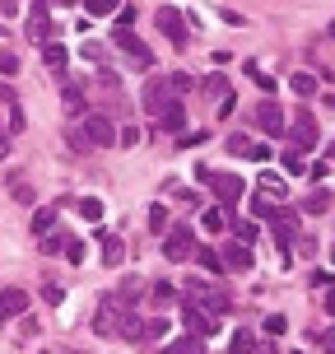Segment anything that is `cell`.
<instances>
[{
  "mask_svg": "<svg viewBox=\"0 0 335 354\" xmlns=\"http://www.w3.org/2000/svg\"><path fill=\"white\" fill-rule=\"evenodd\" d=\"M195 173H200V182L214 192V201H219V205H238V201H242V177H238V173H210L205 163H200Z\"/></svg>",
  "mask_w": 335,
  "mask_h": 354,
  "instance_id": "cell-1",
  "label": "cell"
},
{
  "mask_svg": "<svg viewBox=\"0 0 335 354\" xmlns=\"http://www.w3.org/2000/svg\"><path fill=\"white\" fill-rule=\"evenodd\" d=\"M112 47H122V56L135 66V71H149V66H154V52H149L131 28H117V33H112Z\"/></svg>",
  "mask_w": 335,
  "mask_h": 354,
  "instance_id": "cell-2",
  "label": "cell"
},
{
  "mask_svg": "<svg viewBox=\"0 0 335 354\" xmlns=\"http://www.w3.org/2000/svg\"><path fill=\"white\" fill-rule=\"evenodd\" d=\"M79 126L88 131L93 149H112V145H117V126H112V117H107V112H93V107H88L84 117H79Z\"/></svg>",
  "mask_w": 335,
  "mask_h": 354,
  "instance_id": "cell-3",
  "label": "cell"
},
{
  "mask_svg": "<svg viewBox=\"0 0 335 354\" xmlns=\"http://www.w3.org/2000/svg\"><path fill=\"white\" fill-rule=\"evenodd\" d=\"M159 33L168 37V47H186V37H191V28H186V15L177 10V5H163L159 15Z\"/></svg>",
  "mask_w": 335,
  "mask_h": 354,
  "instance_id": "cell-4",
  "label": "cell"
},
{
  "mask_svg": "<svg viewBox=\"0 0 335 354\" xmlns=\"http://www.w3.org/2000/svg\"><path fill=\"white\" fill-rule=\"evenodd\" d=\"M191 252H195V233L186 229V224H177V229L163 233V257H168V261H186Z\"/></svg>",
  "mask_w": 335,
  "mask_h": 354,
  "instance_id": "cell-5",
  "label": "cell"
},
{
  "mask_svg": "<svg viewBox=\"0 0 335 354\" xmlns=\"http://www.w3.org/2000/svg\"><path fill=\"white\" fill-rule=\"evenodd\" d=\"M284 136H289V145H294V149H312L321 131H317V122H312L307 112H298V117H289V126H284Z\"/></svg>",
  "mask_w": 335,
  "mask_h": 354,
  "instance_id": "cell-6",
  "label": "cell"
},
{
  "mask_svg": "<svg viewBox=\"0 0 335 354\" xmlns=\"http://www.w3.org/2000/svg\"><path fill=\"white\" fill-rule=\"evenodd\" d=\"M256 126H261L265 136H284L289 117H284V107L275 103V98H261V103H256Z\"/></svg>",
  "mask_w": 335,
  "mask_h": 354,
  "instance_id": "cell-7",
  "label": "cell"
},
{
  "mask_svg": "<svg viewBox=\"0 0 335 354\" xmlns=\"http://www.w3.org/2000/svg\"><path fill=\"white\" fill-rule=\"evenodd\" d=\"M270 233H275V243L294 248V243H298V214L284 210V205H275V214H270Z\"/></svg>",
  "mask_w": 335,
  "mask_h": 354,
  "instance_id": "cell-8",
  "label": "cell"
},
{
  "mask_svg": "<svg viewBox=\"0 0 335 354\" xmlns=\"http://www.w3.org/2000/svg\"><path fill=\"white\" fill-rule=\"evenodd\" d=\"M182 322H186V331H191V336H210L214 326H219V317H214V313H205V308H200V303H182Z\"/></svg>",
  "mask_w": 335,
  "mask_h": 354,
  "instance_id": "cell-9",
  "label": "cell"
},
{
  "mask_svg": "<svg viewBox=\"0 0 335 354\" xmlns=\"http://www.w3.org/2000/svg\"><path fill=\"white\" fill-rule=\"evenodd\" d=\"M219 257H224V270H251V266H256V257H251V248L242 243V238H233Z\"/></svg>",
  "mask_w": 335,
  "mask_h": 354,
  "instance_id": "cell-10",
  "label": "cell"
},
{
  "mask_svg": "<svg viewBox=\"0 0 335 354\" xmlns=\"http://www.w3.org/2000/svg\"><path fill=\"white\" fill-rule=\"evenodd\" d=\"M168 103H173V88H168V75H159V80H149V84H144V107H149V112L159 117V112H163Z\"/></svg>",
  "mask_w": 335,
  "mask_h": 354,
  "instance_id": "cell-11",
  "label": "cell"
},
{
  "mask_svg": "<svg viewBox=\"0 0 335 354\" xmlns=\"http://www.w3.org/2000/svg\"><path fill=\"white\" fill-rule=\"evenodd\" d=\"M140 331H144V322H140V313H135V303H122V308H117V336L140 340Z\"/></svg>",
  "mask_w": 335,
  "mask_h": 354,
  "instance_id": "cell-12",
  "label": "cell"
},
{
  "mask_svg": "<svg viewBox=\"0 0 335 354\" xmlns=\"http://www.w3.org/2000/svg\"><path fill=\"white\" fill-rule=\"evenodd\" d=\"M93 238L103 243V266H122V261H126V243H122V233H112V229H98Z\"/></svg>",
  "mask_w": 335,
  "mask_h": 354,
  "instance_id": "cell-13",
  "label": "cell"
},
{
  "mask_svg": "<svg viewBox=\"0 0 335 354\" xmlns=\"http://www.w3.org/2000/svg\"><path fill=\"white\" fill-rule=\"evenodd\" d=\"M23 33H28V42H52V15L33 5V15H28V24H23Z\"/></svg>",
  "mask_w": 335,
  "mask_h": 354,
  "instance_id": "cell-14",
  "label": "cell"
},
{
  "mask_svg": "<svg viewBox=\"0 0 335 354\" xmlns=\"http://www.w3.org/2000/svg\"><path fill=\"white\" fill-rule=\"evenodd\" d=\"M61 103H66L70 117H84L88 112V98H84V88L75 84V80H61Z\"/></svg>",
  "mask_w": 335,
  "mask_h": 354,
  "instance_id": "cell-15",
  "label": "cell"
},
{
  "mask_svg": "<svg viewBox=\"0 0 335 354\" xmlns=\"http://www.w3.org/2000/svg\"><path fill=\"white\" fill-rule=\"evenodd\" d=\"M159 126L168 131V136H182V131H186V112H182V98H173V103L159 112Z\"/></svg>",
  "mask_w": 335,
  "mask_h": 354,
  "instance_id": "cell-16",
  "label": "cell"
},
{
  "mask_svg": "<svg viewBox=\"0 0 335 354\" xmlns=\"http://www.w3.org/2000/svg\"><path fill=\"white\" fill-rule=\"evenodd\" d=\"M42 61H47V71L52 75H66V66H70V52H66V47H61V42H42Z\"/></svg>",
  "mask_w": 335,
  "mask_h": 354,
  "instance_id": "cell-17",
  "label": "cell"
},
{
  "mask_svg": "<svg viewBox=\"0 0 335 354\" xmlns=\"http://www.w3.org/2000/svg\"><path fill=\"white\" fill-rule=\"evenodd\" d=\"M0 313H5V317L28 313V294H23V289H15V284H10V289H0Z\"/></svg>",
  "mask_w": 335,
  "mask_h": 354,
  "instance_id": "cell-18",
  "label": "cell"
},
{
  "mask_svg": "<svg viewBox=\"0 0 335 354\" xmlns=\"http://www.w3.org/2000/svg\"><path fill=\"white\" fill-rule=\"evenodd\" d=\"M159 354H205V336H177L173 345H163Z\"/></svg>",
  "mask_w": 335,
  "mask_h": 354,
  "instance_id": "cell-19",
  "label": "cell"
},
{
  "mask_svg": "<svg viewBox=\"0 0 335 354\" xmlns=\"http://www.w3.org/2000/svg\"><path fill=\"white\" fill-rule=\"evenodd\" d=\"M191 257H195V266H200L205 275H224V257H219L214 248H195Z\"/></svg>",
  "mask_w": 335,
  "mask_h": 354,
  "instance_id": "cell-20",
  "label": "cell"
},
{
  "mask_svg": "<svg viewBox=\"0 0 335 354\" xmlns=\"http://www.w3.org/2000/svg\"><path fill=\"white\" fill-rule=\"evenodd\" d=\"M66 145H70V149H79V154H88V149H93L88 131L79 126V117H75V122H66Z\"/></svg>",
  "mask_w": 335,
  "mask_h": 354,
  "instance_id": "cell-21",
  "label": "cell"
},
{
  "mask_svg": "<svg viewBox=\"0 0 335 354\" xmlns=\"http://www.w3.org/2000/svg\"><path fill=\"white\" fill-rule=\"evenodd\" d=\"M303 210H307V214H326V210H331V192L312 182V196H303Z\"/></svg>",
  "mask_w": 335,
  "mask_h": 354,
  "instance_id": "cell-22",
  "label": "cell"
},
{
  "mask_svg": "<svg viewBox=\"0 0 335 354\" xmlns=\"http://www.w3.org/2000/svg\"><path fill=\"white\" fill-rule=\"evenodd\" d=\"M265 196H280V205H284V196H289V182L284 177H275V173H261V182H256Z\"/></svg>",
  "mask_w": 335,
  "mask_h": 354,
  "instance_id": "cell-23",
  "label": "cell"
},
{
  "mask_svg": "<svg viewBox=\"0 0 335 354\" xmlns=\"http://www.w3.org/2000/svg\"><path fill=\"white\" fill-rule=\"evenodd\" d=\"M98 88H103V93H112V98H117V93H122V75L112 71V66H98Z\"/></svg>",
  "mask_w": 335,
  "mask_h": 354,
  "instance_id": "cell-24",
  "label": "cell"
},
{
  "mask_svg": "<svg viewBox=\"0 0 335 354\" xmlns=\"http://www.w3.org/2000/svg\"><path fill=\"white\" fill-rule=\"evenodd\" d=\"M289 84H294V93H298V98H312V93H317V75L298 71V75H294V80H289Z\"/></svg>",
  "mask_w": 335,
  "mask_h": 354,
  "instance_id": "cell-25",
  "label": "cell"
},
{
  "mask_svg": "<svg viewBox=\"0 0 335 354\" xmlns=\"http://www.w3.org/2000/svg\"><path fill=\"white\" fill-rule=\"evenodd\" d=\"M168 88H173V98H186V93L195 88V80H191V75H182V71H173V75H168Z\"/></svg>",
  "mask_w": 335,
  "mask_h": 354,
  "instance_id": "cell-26",
  "label": "cell"
},
{
  "mask_svg": "<svg viewBox=\"0 0 335 354\" xmlns=\"http://www.w3.org/2000/svg\"><path fill=\"white\" fill-rule=\"evenodd\" d=\"M140 294H144V280H135V275H126L122 289H117V299H122V303H135Z\"/></svg>",
  "mask_w": 335,
  "mask_h": 354,
  "instance_id": "cell-27",
  "label": "cell"
},
{
  "mask_svg": "<svg viewBox=\"0 0 335 354\" xmlns=\"http://www.w3.org/2000/svg\"><path fill=\"white\" fill-rule=\"evenodd\" d=\"M52 224H56V205H42L33 214V233H52Z\"/></svg>",
  "mask_w": 335,
  "mask_h": 354,
  "instance_id": "cell-28",
  "label": "cell"
},
{
  "mask_svg": "<svg viewBox=\"0 0 335 354\" xmlns=\"http://www.w3.org/2000/svg\"><path fill=\"white\" fill-rule=\"evenodd\" d=\"M251 350H256V336H251V331H233L229 354H251Z\"/></svg>",
  "mask_w": 335,
  "mask_h": 354,
  "instance_id": "cell-29",
  "label": "cell"
},
{
  "mask_svg": "<svg viewBox=\"0 0 335 354\" xmlns=\"http://www.w3.org/2000/svg\"><path fill=\"white\" fill-rule=\"evenodd\" d=\"M200 88H205L210 98H224V93H233V88H229V80H224V75H205V84H200Z\"/></svg>",
  "mask_w": 335,
  "mask_h": 354,
  "instance_id": "cell-30",
  "label": "cell"
},
{
  "mask_svg": "<svg viewBox=\"0 0 335 354\" xmlns=\"http://www.w3.org/2000/svg\"><path fill=\"white\" fill-rule=\"evenodd\" d=\"M163 336H168V322H163V317H149V322H144L140 340H163Z\"/></svg>",
  "mask_w": 335,
  "mask_h": 354,
  "instance_id": "cell-31",
  "label": "cell"
},
{
  "mask_svg": "<svg viewBox=\"0 0 335 354\" xmlns=\"http://www.w3.org/2000/svg\"><path fill=\"white\" fill-rule=\"evenodd\" d=\"M79 214L98 224V219H103V201H98V196H84V201H79Z\"/></svg>",
  "mask_w": 335,
  "mask_h": 354,
  "instance_id": "cell-32",
  "label": "cell"
},
{
  "mask_svg": "<svg viewBox=\"0 0 335 354\" xmlns=\"http://www.w3.org/2000/svg\"><path fill=\"white\" fill-rule=\"evenodd\" d=\"M5 126H10V136H19V131L28 126V117H23V107H19V103H10V117H5Z\"/></svg>",
  "mask_w": 335,
  "mask_h": 354,
  "instance_id": "cell-33",
  "label": "cell"
},
{
  "mask_svg": "<svg viewBox=\"0 0 335 354\" xmlns=\"http://www.w3.org/2000/svg\"><path fill=\"white\" fill-rule=\"evenodd\" d=\"M117 5H122V0H84V10L93 19H103V15H112V10H117Z\"/></svg>",
  "mask_w": 335,
  "mask_h": 354,
  "instance_id": "cell-34",
  "label": "cell"
},
{
  "mask_svg": "<svg viewBox=\"0 0 335 354\" xmlns=\"http://www.w3.org/2000/svg\"><path fill=\"white\" fill-rule=\"evenodd\" d=\"M79 56H84V61H88V66H103V42H84V47H79Z\"/></svg>",
  "mask_w": 335,
  "mask_h": 354,
  "instance_id": "cell-35",
  "label": "cell"
},
{
  "mask_svg": "<svg viewBox=\"0 0 335 354\" xmlns=\"http://www.w3.org/2000/svg\"><path fill=\"white\" fill-rule=\"evenodd\" d=\"M233 238H242V243H256V224H251V219H238V224H233Z\"/></svg>",
  "mask_w": 335,
  "mask_h": 354,
  "instance_id": "cell-36",
  "label": "cell"
},
{
  "mask_svg": "<svg viewBox=\"0 0 335 354\" xmlns=\"http://www.w3.org/2000/svg\"><path fill=\"white\" fill-rule=\"evenodd\" d=\"M251 214H261V219H270V214H275V201H270V196H251Z\"/></svg>",
  "mask_w": 335,
  "mask_h": 354,
  "instance_id": "cell-37",
  "label": "cell"
},
{
  "mask_svg": "<svg viewBox=\"0 0 335 354\" xmlns=\"http://www.w3.org/2000/svg\"><path fill=\"white\" fill-rule=\"evenodd\" d=\"M224 224H229V219H224V210H219V205H210V210H205V229H210V233H224Z\"/></svg>",
  "mask_w": 335,
  "mask_h": 354,
  "instance_id": "cell-38",
  "label": "cell"
},
{
  "mask_svg": "<svg viewBox=\"0 0 335 354\" xmlns=\"http://www.w3.org/2000/svg\"><path fill=\"white\" fill-rule=\"evenodd\" d=\"M0 75H19V52L0 47Z\"/></svg>",
  "mask_w": 335,
  "mask_h": 354,
  "instance_id": "cell-39",
  "label": "cell"
},
{
  "mask_svg": "<svg viewBox=\"0 0 335 354\" xmlns=\"http://www.w3.org/2000/svg\"><path fill=\"white\" fill-rule=\"evenodd\" d=\"M84 238H70V243H66V261H70V266H79V261H84Z\"/></svg>",
  "mask_w": 335,
  "mask_h": 354,
  "instance_id": "cell-40",
  "label": "cell"
},
{
  "mask_svg": "<svg viewBox=\"0 0 335 354\" xmlns=\"http://www.w3.org/2000/svg\"><path fill=\"white\" fill-rule=\"evenodd\" d=\"M66 243H70V238H61V233H42V252H47V257H56V252H66Z\"/></svg>",
  "mask_w": 335,
  "mask_h": 354,
  "instance_id": "cell-41",
  "label": "cell"
},
{
  "mask_svg": "<svg viewBox=\"0 0 335 354\" xmlns=\"http://www.w3.org/2000/svg\"><path fill=\"white\" fill-rule=\"evenodd\" d=\"M284 331H289L284 313H270V317H265V336H284Z\"/></svg>",
  "mask_w": 335,
  "mask_h": 354,
  "instance_id": "cell-42",
  "label": "cell"
},
{
  "mask_svg": "<svg viewBox=\"0 0 335 354\" xmlns=\"http://www.w3.org/2000/svg\"><path fill=\"white\" fill-rule=\"evenodd\" d=\"M284 168H289V173H307V159H303V149H289V154H284Z\"/></svg>",
  "mask_w": 335,
  "mask_h": 354,
  "instance_id": "cell-43",
  "label": "cell"
},
{
  "mask_svg": "<svg viewBox=\"0 0 335 354\" xmlns=\"http://www.w3.org/2000/svg\"><path fill=\"white\" fill-rule=\"evenodd\" d=\"M149 229H154V233L168 229V210H163V205H149Z\"/></svg>",
  "mask_w": 335,
  "mask_h": 354,
  "instance_id": "cell-44",
  "label": "cell"
},
{
  "mask_svg": "<svg viewBox=\"0 0 335 354\" xmlns=\"http://www.w3.org/2000/svg\"><path fill=\"white\" fill-rule=\"evenodd\" d=\"M117 145H126V149L140 145V126H122V131H117Z\"/></svg>",
  "mask_w": 335,
  "mask_h": 354,
  "instance_id": "cell-45",
  "label": "cell"
},
{
  "mask_svg": "<svg viewBox=\"0 0 335 354\" xmlns=\"http://www.w3.org/2000/svg\"><path fill=\"white\" fill-rule=\"evenodd\" d=\"M177 140L186 145V149H195V145H205V140H210V131H182Z\"/></svg>",
  "mask_w": 335,
  "mask_h": 354,
  "instance_id": "cell-46",
  "label": "cell"
},
{
  "mask_svg": "<svg viewBox=\"0 0 335 354\" xmlns=\"http://www.w3.org/2000/svg\"><path fill=\"white\" fill-rule=\"evenodd\" d=\"M173 299H177V289H173L168 280H159V284H154V303H173Z\"/></svg>",
  "mask_w": 335,
  "mask_h": 354,
  "instance_id": "cell-47",
  "label": "cell"
},
{
  "mask_svg": "<svg viewBox=\"0 0 335 354\" xmlns=\"http://www.w3.org/2000/svg\"><path fill=\"white\" fill-rule=\"evenodd\" d=\"M247 75H256V84H261L265 93H275V80H270V75H261V71H256V61H247Z\"/></svg>",
  "mask_w": 335,
  "mask_h": 354,
  "instance_id": "cell-48",
  "label": "cell"
},
{
  "mask_svg": "<svg viewBox=\"0 0 335 354\" xmlns=\"http://www.w3.org/2000/svg\"><path fill=\"white\" fill-rule=\"evenodd\" d=\"M15 201L19 205H33V187L28 182H15Z\"/></svg>",
  "mask_w": 335,
  "mask_h": 354,
  "instance_id": "cell-49",
  "label": "cell"
},
{
  "mask_svg": "<svg viewBox=\"0 0 335 354\" xmlns=\"http://www.w3.org/2000/svg\"><path fill=\"white\" fill-rule=\"evenodd\" d=\"M247 149H251L247 136H229V154H247Z\"/></svg>",
  "mask_w": 335,
  "mask_h": 354,
  "instance_id": "cell-50",
  "label": "cell"
},
{
  "mask_svg": "<svg viewBox=\"0 0 335 354\" xmlns=\"http://www.w3.org/2000/svg\"><path fill=\"white\" fill-rule=\"evenodd\" d=\"M131 24H135V5H131V10L117 5V28H131Z\"/></svg>",
  "mask_w": 335,
  "mask_h": 354,
  "instance_id": "cell-51",
  "label": "cell"
},
{
  "mask_svg": "<svg viewBox=\"0 0 335 354\" xmlns=\"http://www.w3.org/2000/svg\"><path fill=\"white\" fill-rule=\"evenodd\" d=\"M317 345H321V354H335V326H331V331H321Z\"/></svg>",
  "mask_w": 335,
  "mask_h": 354,
  "instance_id": "cell-52",
  "label": "cell"
},
{
  "mask_svg": "<svg viewBox=\"0 0 335 354\" xmlns=\"http://www.w3.org/2000/svg\"><path fill=\"white\" fill-rule=\"evenodd\" d=\"M42 299H47V303H61V299H66V289H61V284H47V289H42Z\"/></svg>",
  "mask_w": 335,
  "mask_h": 354,
  "instance_id": "cell-53",
  "label": "cell"
},
{
  "mask_svg": "<svg viewBox=\"0 0 335 354\" xmlns=\"http://www.w3.org/2000/svg\"><path fill=\"white\" fill-rule=\"evenodd\" d=\"M233 107H238V93H224V98H219V117H229Z\"/></svg>",
  "mask_w": 335,
  "mask_h": 354,
  "instance_id": "cell-54",
  "label": "cell"
},
{
  "mask_svg": "<svg viewBox=\"0 0 335 354\" xmlns=\"http://www.w3.org/2000/svg\"><path fill=\"white\" fill-rule=\"evenodd\" d=\"M326 313H331V317H335V284H331V289H326Z\"/></svg>",
  "mask_w": 335,
  "mask_h": 354,
  "instance_id": "cell-55",
  "label": "cell"
},
{
  "mask_svg": "<svg viewBox=\"0 0 335 354\" xmlns=\"http://www.w3.org/2000/svg\"><path fill=\"white\" fill-rule=\"evenodd\" d=\"M0 10H5V15H19V0H0Z\"/></svg>",
  "mask_w": 335,
  "mask_h": 354,
  "instance_id": "cell-56",
  "label": "cell"
},
{
  "mask_svg": "<svg viewBox=\"0 0 335 354\" xmlns=\"http://www.w3.org/2000/svg\"><path fill=\"white\" fill-rule=\"evenodd\" d=\"M0 98H5V103H15V88H10V84H0Z\"/></svg>",
  "mask_w": 335,
  "mask_h": 354,
  "instance_id": "cell-57",
  "label": "cell"
},
{
  "mask_svg": "<svg viewBox=\"0 0 335 354\" xmlns=\"http://www.w3.org/2000/svg\"><path fill=\"white\" fill-rule=\"evenodd\" d=\"M0 159H10V136H0Z\"/></svg>",
  "mask_w": 335,
  "mask_h": 354,
  "instance_id": "cell-58",
  "label": "cell"
},
{
  "mask_svg": "<svg viewBox=\"0 0 335 354\" xmlns=\"http://www.w3.org/2000/svg\"><path fill=\"white\" fill-rule=\"evenodd\" d=\"M33 5H37V10H47V5H52V0H33Z\"/></svg>",
  "mask_w": 335,
  "mask_h": 354,
  "instance_id": "cell-59",
  "label": "cell"
},
{
  "mask_svg": "<svg viewBox=\"0 0 335 354\" xmlns=\"http://www.w3.org/2000/svg\"><path fill=\"white\" fill-rule=\"evenodd\" d=\"M331 261H335V248H331Z\"/></svg>",
  "mask_w": 335,
  "mask_h": 354,
  "instance_id": "cell-60",
  "label": "cell"
},
{
  "mask_svg": "<svg viewBox=\"0 0 335 354\" xmlns=\"http://www.w3.org/2000/svg\"><path fill=\"white\" fill-rule=\"evenodd\" d=\"M331 37H335V24H331Z\"/></svg>",
  "mask_w": 335,
  "mask_h": 354,
  "instance_id": "cell-61",
  "label": "cell"
},
{
  "mask_svg": "<svg viewBox=\"0 0 335 354\" xmlns=\"http://www.w3.org/2000/svg\"><path fill=\"white\" fill-rule=\"evenodd\" d=\"M0 322H5V313H0Z\"/></svg>",
  "mask_w": 335,
  "mask_h": 354,
  "instance_id": "cell-62",
  "label": "cell"
},
{
  "mask_svg": "<svg viewBox=\"0 0 335 354\" xmlns=\"http://www.w3.org/2000/svg\"><path fill=\"white\" fill-rule=\"evenodd\" d=\"M331 154H335V145H331Z\"/></svg>",
  "mask_w": 335,
  "mask_h": 354,
  "instance_id": "cell-63",
  "label": "cell"
}]
</instances>
